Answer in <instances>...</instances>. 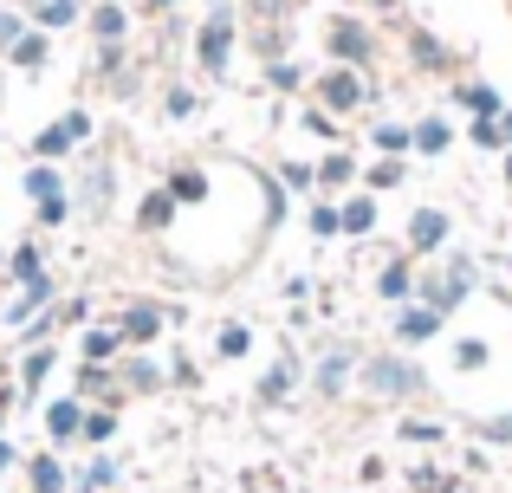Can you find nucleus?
Returning a JSON list of instances; mask_svg holds the SVG:
<instances>
[{"label": "nucleus", "mask_w": 512, "mask_h": 493, "mask_svg": "<svg viewBox=\"0 0 512 493\" xmlns=\"http://www.w3.org/2000/svg\"><path fill=\"white\" fill-rule=\"evenodd\" d=\"M357 98H363V85H357L350 72H331V78H325V104H331V111H350Z\"/></svg>", "instance_id": "1"}, {"label": "nucleus", "mask_w": 512, "mask_h": 493, "mask_svg": "<svg viewBox=\"0 0 512 493\" xmlns=\"http://www.w3.org/2000/svg\"><path fill=\"white\" fill-rule=\"evenodd\" d=\"M201 59H208V72H221V59H227V20H214L208 33H201Z\"/></svg>", "instance_id": "2"}, {"label": "nucleus", "mask_w": 512, "mask_h": 493, "mask_svg": "<svg viewBox=\"0 0 512 493\" xmlns=\"http://www.w3.org/2000/svg\"><path fill=\"white\" fill-rule=\"evenodd\" d=\"M402 331H409V338H428V331H435V312H409V318H402Z\"/></svg>", "instance_id": "5"}, {"label": "nucleus", "mask_w": 512, "mask_h": 493, "mask_svg": "<svg viewBox=\"0 0 512 493\" xmlns=\"http://www.w3.org/2000/svg\"><path fill=\"white\" fill-rule=\"evenodd\" d=\"M441 241V215H422L415 221V247H435Z\"/></svg>", "instance_id": "4"}, {"label": "nucleus", "mask_w": 512, "mask_h": 493, "mask_svg": "<svg viewBox=\"0 0 512 493\" xmlns=\"http://www.w3.org/2000/svg\"><path fill=\"white\" fill-rule=\"evenodd\" d=\"M331 46H338L344 59H363V33H357V26H350V20L338 26V33H331Z\"/></svg>", "instance_id": "3"}]
</instances>
